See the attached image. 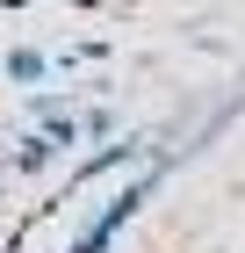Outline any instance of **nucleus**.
Instances as JSON below:
<instances>
[{
	"label": "nucleus",
	"mask_w": 245,
	"mask_h": 253,
	"mask_svg": "<svg viewBox=\"0 0 245 253\" xmlns=\"http://www.w3.org/2000/svg\"><path fill=\"white\" fill-rule=\"evenodd\" d=\"M51 159H58V145H51V137H43V130H29V137H22V145H15V152H7V167H15V174H43Z\"/></svg>",
	"instance_id": "2"
},
{
	"label": "nucleus",
	"mask_w": 245,
	"mask_h": 253,
	"mask_svg": "<svg viewBox=\"0 0 245 253\" xmlns=\"http://www.w3.org/2000/svg\"><path fill=\"white\" fill-rule=\"evenodd\" d=\"M43 137H51V145H79L87 130H79V116L65 109V116H51V123H43Z\"/></svg>",
	"instance_id": "5"
},
{
	"label": "nucleus",
	"mask_w": 245,
	"mask_h": 253,
	"mask_svg": "<svg viewBox=\"0 0 245 253\" xmlns=\"http://www.w3.org/2000/svg\"><path fill=\"white\" fill-rule=\"evenodd\" d=\"M137 152H159V145H151V137H115V145H101L94 159H79L72 181H94V174H108V167H123V159H137Z\"/></svg>",
	"instance_id": "1"
},
{
	"label": "nucleus",
	"mask_w": 245,
	"mask_h": 253,
	"mask_svg": "<svg viewBox=\"0 0 245 253\" xmlns=\"http://www.w3.org/2000/svg\"><path fill=\"white\" fill-rule=\"evenodd\" d=\"M79 130L94 137V145H115V109H87V116H79Z\"/></svg>",
	"instance_id": "4"
},
{
	"label": "nucleus",
	"mask_w": 245,
	"mask_h": 253,
	"mask_svg": "<svg viewBox=\"0 0 245 253\" xmlns=\"http://www.w3.org/2000/svg\"><path fill=\"white\" fill-rule=\"evenodd\" d=\"M0 73L15 80V87H36V80L51 73V58H43V51H29V43H15V51H7V58H0Z\"/></svg>",
	"instance_id": "3"
}]
</instances>
